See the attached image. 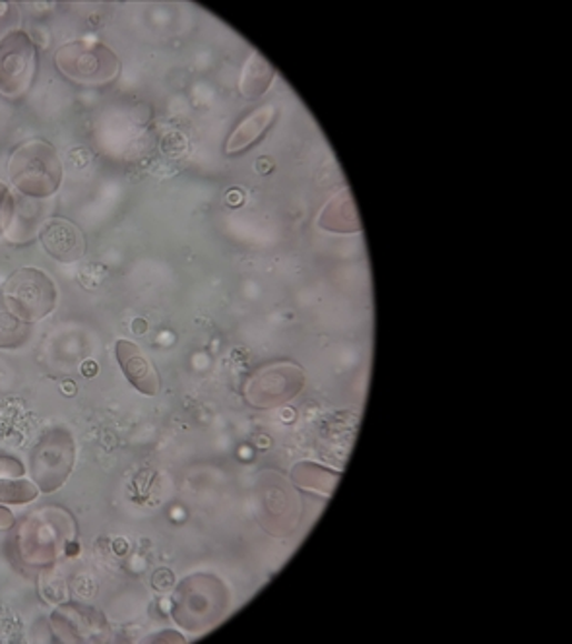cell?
<instances>
[{"label":"cell","mask_w":572,"mask_h":644,"mask_svg":"<svg viewBox=\"0 0 572 644\" xmlns=\"http://www.w3.org/2000/svg\"><path fill=\"white\" fill-rule=\"evenodd\" d=\"M31 324L20 321L18 316L0 300V348H16L30 336Z\"/></svg>","instance_id":"cell-11"},{"label":"cell","mask_w":572,"mask_h":644,"mask_svg":"<svg viewBox=\"0 0 572 644\" xmlns=\"http://www.w3.org/2000/svg\"><path fill=\"white\" fill-rule=\"evenodd\" d=\"M54 62L62 74L78 82H103L117 72L114 54L100 43H69L59 49Z\"/></svg>","instance_id":"cell-5"},{"label":"cell","mask_w":572,"mask_h":644,"mask_svg":"<svg viewBox=\"0 0 572 644\" xmlns=\"http://www.w3.org/2000/svg\"><path fill=\"white\" fill-rule=\"evenodd\" d=\"M0 300L20 321L33 324L53 311L57 293L43 272L22 269L10 276Z\"/></svg>","instance_id":"cell-2"},{"label":"cell","mask_w":572,"mask_h":644,"mask_svg":"<svg viewBox=\"0 0 572 644\" xmlns=\"http://www.w3.org/2000/svg\"><path fill=\"white\" fill-rule=\"evenodd\" d=\"M23 474H26V469L22 462L14 456L0 453V477H22Z\"/></svg>","instance_id":"cell-14"},{"label":"cell","mask_w":572,"mask_h":644,"mask_svg":"<svg viewBox=\"0 0 572 644\" xmlns=\"http://www.w3.org/2000/svg\"><path fill=\"white\" fill-rule=\"evenodd\" d=\"M117 360L121 363L122 373L127 375L130 383L137 386L138 391L144 394H155L160 389V379L153 371L150 361L145 360L137 345L130 342H117Z\"/></svg>","instance_id":"cell-9"},{"label":"cell","mask_w":572,"mask_h":644,"mask_svg":"<svg viewBox=\"0 0 572 644\" xmlns=\"http://www.w3.org/2000/svg\"><path fill=\"white\" fill-rule=\"evenodd\" d=\"M96 373H98V365H96V363H92V361H88V363H86L84 365V375L92 376L96 375Z\"/></svg>","instance_id":"cell-16"},{"label":"cell","mask_w":572,"mask_h":644,"mask_svg":"<svg viewBox=\"0 0 572 644\" xmlns=\"http://www.w3.org/2000/svg\"><path fill=\"white\" fill-rule=\"evenodd\" d=\"M10 179L26 197H51L62 181V163L57 150L43 140L23 142L10 158Z\"/></svg>","instance_id":"cell-1"},{"label":"cell","mask_w":572,"mask_h":644,"mask_svg":"<svg viewBox=\"0 0 572 644\" xmlns=\"http://www.w3.org/2000/svg\"><path fill=\"white\" fill-rule=\"evenodd\" d=\"M39 490L36 483L26 482V480H2L0 477V503H10V505H26L33 499H38Z\"/></svg>","instance_id":"cell-12"},{"label":"cell","mask_w":572,"mask_h":644,"mask_svg":"<svg viewBox=\"0 0 572 644\" xmlns=\"http://www.w3.org/2000/svg\"><path fill=\"white\" fill-rule=\"evenodd\" d=\"M274 108L259 109L254 115L244 119V123L237 129L228 142V154L239 152L243 148L251 147L254 140L260 139V134L267 131L268 127L274 121Z\"/></svg>","instance_id":"cell-10"},{"label":"cell","mask_w":572,"mask_h":644,"mask_svg":"<svg viewBox=\"0 0 572 644\" xmlns=\"http://www.w3.org/2000/svg\"><path fill=\"white\" fill-rule=\"evenodd\" d=\"M77 459L74 439L67 430L47 431L31 453V476L43 493L59 490Z\"/></svg>","instance_id":"cell-3"},{"label":"cell","mask_w":572,"mask_h":644,"mask_svg":"<svg viewBox=\"0 0 572 644\" xmlns=\"http://www.w3.org/2000/svg\"><path fill=\"white\" fill-rule=\"evenodd\" d=\"M41 243L57 261L74 262L84 254V238L74 223L53 218L41 230Z\"/></svg>","instance_id":"cell-7"},{"label":"cell","mask_w":572,"mask_h":644,"mask_svg":"<svg viewBox=\"0 0 572 644\" xmlns=\"http://www.w3.org/2000/svg\"><path fill=\"white\" fill-rule=\"evenodd\" d=\"M12 540H18V553L30 565H47L59 557L62 540L51 521H39V514L23 522L22 529Z\"/></svg>","instance_id":"cell-6"},{"label":"cell","mask_w":572,"mask_h":644,"mask_svg":"<svg viewBox=\"0 0 572 644\" xmlns=\"http://www.w3.org/2000/svg\"><path fill=\"white\" fill-rule=\"evenodd\" d=\"M12 212H14V200L10 197L7 187L0 183V233L7 230Z\"/></svg>","instance_id":"cell-13"},{"label":"cell","mask_w":572,"mask_h":644,"mask_svg":"<svg viewBox=\"0 0 572 644\" xmlns=\"http://www.w3.org/2000/svg\"><path fill=\"white\" fill-rule=\"evenodd\" d=\"M10 526H14V514L4 506H0V529H10Z\"/></svg>","instance_id":"cell-15"},{"label":"cell","mask_w":572,"mask_h":644,"mask_svg":"<svg viewBox=\"0 0 572 644\" xmlns=\"http://www.w3.org/2000/svg\"><path fill=\"white\" fill-rule=\"evenodd\" d=\"M38 69V51L30 36L22 30L10 31L0 41V93L8 98L22 95L33 84Z\"/></svg>","instance_id":"cell-4"},{"label":"cell","mask_w":572,"mask_h":644,"mask_svg":"<svg viewBox=\"0 0 572 644\" xmlns=\"http://www.w3.org/2000/svg\"><path fill=\"white\" fill-rule=\"evenodd\" d=\"M100 623H103L101 615L96 614L92 607L77 604H67L53 614L54 630L64 641H93V633Z\"/></svg>","instance_id":"cell-8"}]
</instances>
